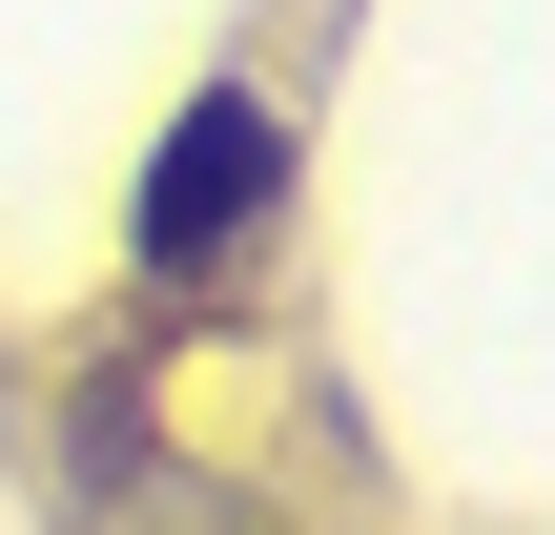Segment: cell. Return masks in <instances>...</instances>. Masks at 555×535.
Masks as SVG:
<instances>
[{"instance_id": "1", "label": "cell", "mask_w": 555, "mask_h": 535, "mask_svg": "<svg viewBox=\"0 0 555 535\" xmlns=\"http://www.w3.org/2000/svg\"><path fill=\"white\" fill-rule=\"evenodd\" d=\"M268 186H288V124H268L247 82H206V103L165 124V165H144V268H206Z\"/></svg>"}]
</instances>
